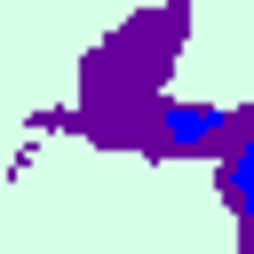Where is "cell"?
<instances>
[{
	"label": "cell",
	"instance_id": "cell-1",
	"mask_svg": "<svg viewBox=\"0 0 254 254\" xmlns=\"http://www.w3.org/2000/svg\"><path fill=\"white\" fill-rule=\"evenodd\" d=\"M222 198H230V214H238V238H246V254H254V135L230 151V167H222Z\"/></svg>",
	"mask_w": 254,
	"mask_h": 254
}]
</instances>
